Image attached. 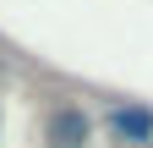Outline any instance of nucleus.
Segmentation results:
<instances>
[{
	"label": "nucleus",
	"instance_id": "obj_1",
	"mask_svg": "<svg viewBox=\"0 0 153 148\" xmlns=\"http://www.w3.org/2000/svg\"><path fill=\"white\" fill-rule=\"evenodd\" d=\"M93 137V121L82 104H55L49 110V126H44V143L49 148H88Z\"/></svg>",
	"mask_w": 153,
	"mask_h": 148
},
{
	"label": "nucleus",
	"instance_id": "obj_2",
	"mask_svg": "<svg viewBox=\"0 0 153 148\" xmlns=\"http://www.w3.org/2000/svg\"><path fill=\"white\" fill-rule=\"evenodd\" d=\"M109 132H120L126 143H153V110L148 104H109Z\"/></svg>",
	"mask_w": 153,
	"mask_h": 148
}]
</instances>
